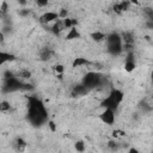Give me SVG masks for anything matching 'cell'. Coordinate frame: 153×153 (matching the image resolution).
I'll use <instances>...</instances> for the list:
<instances>
[{"instance_id":"obj_1","label":"cell","mask_w":153,"mask_h":153,"mask_svg":"<svg viewBox=\"0 0 153 153\" xmlns=\"http://www.w3.org/2000/svg\"><path fill=\"white\" fill-rule=\"evenodd\" d=\"M27 120L30 121L31 124H33L36 127L41 126L48 121V112H47L43 103L35 97H31L29 99Z\"/></svg>"},{"instance_id":"obj_2","label":"cell","mask_w":153,"mask_h":153,"mask_svg":"<svg viewBox=\"0 0 153 153\" xmlns=\"http://www.w3.org/2000/svg\"><path fill=\"white\" fill-rule=\"evenodd\" d=\"M103 81V76L99 73L96 72H88L85 74V76L82 78V84L90 90V88H94L97 86H99Z\"/></svg>"},{"instance_id":"obj_3","label":"cell","mask_w":153,"mask_h":153,"mask_svg":"<svg viewBox=\"0 0 153 153\" xmlns=\"http://www.w3.org/2000/svg\"><path fill=\"white\" fill-rule=\"evenodd\" d=\"M23 84L16 78V76H11L7 78L5 80V85L2 87V92H12V91H17L19 88H22Z\"/></svg>"},{"instance_id":"obj_4","label":"cell","mask_w":153,"mask_h":153,"mask_svg":"<svg viewBox=\"0 0 153 153\" xmlns=\"http://www.w3.org/2000/svg\"><path fill=\"white\" fill-rule=\"evenodd\" d=\"M99 117H100V120H102L105 124L111 126V124L115 123V110H112V109H105V110L100 114Z\"/></svg>"},{"instance_id":"obj_5","label":"cell","mask_w":153,"mask_h":153,"mask_svg":"<svg viewBox=\"0 0 153 153\" xmlns=\"http://www.w3.org/2000/svg\"><path fill=\"white\" fill-rule=\"evenodd\" d=\"M60 17H59V13H56V12H45V13H43L41 17H39V22L42 23V24H49V23H51V22H55V20H57Z\"/></svg>"},{"instance_id":"obj_6","label":"cell","mask_w":153,"mask_h":153,"mask_svg":"<svg viewBox=\"0 0 153 153\" xmlns=\"http://www.w3.org/2000/svg\"><path fill=\"white\" fill-rule=\"evenodd\" d=\"M103 108H105V109H112V110H116L117 108H118V103L114 99V98H111L110 96H108L103 102H102V104H100Z\"/></svg>"},{"instance_id":"obj_7","label":"cell","mask_w":153,"mask_h":153,"mask_svg":"<svg viewBox=\"0 0 153 153\" xmlns=\"http://www.w3.org/2000/svg\"><path fill=\"white\" fill-rule=\"evenodd\" d=\"M109 96L111 97V98H114L118 104L123 100V97H124V94H123V92L121 91V90H118V88H112L111 91H110V93H109Z\"/></svg>"},{"instance_id":"obj_8","label":"cell","mask_w":153,"mask_h":153,"mask_svg":"<svg viewBox=\"0 0 153 153\" xmlns=\"http://www.w3.org/2000/svg\"><path fill=\"white\" fill-rule=\"evenodd\" d=\"M87 92H88V88L84 84L76 85L73 88V96H82V94H86Z\"/></svg>"},{"instance_id":"obj_9","label":"cell","mask_w":153,"mask_h":153,"mask_svg":"<svg viewBox=\"0 0 153 153\" xmlns=\"http://www.w3.org/2000/svg\"><path fill=\"white\" fill-rule=\"evenodd\" d=\"M16 60V56L13 54H10V53H5V51H1L0 53V63L4 65L5 62H11V61H14Z\"/></svg>"},{"instance_id":"obj_10","label":"cell","mask_w":153,"mask_h":153,"mask_svg":"<svg viewBox=\"0 0 153 153\" xmlns=\"http://www.w3.org/2000/svg\"><path fill=\"white\" fill-rule=\"evenodd\" d=\"M63 29H66L65 27V24H63V19L62 20H56L55 22V24L53 25V27H51V31L55 33V35H57V33H60V31H62Z\"/></svg>"},{"instance_id":"obj_11","label":"cell","mask_w":153,"mask_h":153,"mask_svg":"<svg viewBox=\"0 0 153 153\" xmlns=\"http://www.w3.org/2000/svg\"><path fill=\"white\" fill-rule=\"evenodd\" d=\"M121 36H122L123 43H126V44H134V36H133L131 32H129V31H124Z\"/></svg>"},{"instance_id":"obj_12","label":"cell","mask_w":153,"mask_h":153,"mask_svg":"<svg viewBox=\"0 0 153 153\" xmlns=\"http://www.w3.org/2000/svg\"><path fill=\"white\" fill-rule=\"evenodd\" d=\"M80 37V33L78 32V30H76V27L75 26H72L71 29H69V31H68V33L66 35V38L67 39H75V38H79Z\"/></svg>"},{"instance_id":"obj_13","label":"cell","mask_w":153,"mask_h":153,"mask_svg":"<svg viewBox=\"0 0 153 153\" xmlns=\"http://www.w3.org/2000/svg\"><path fill=\"white\" fill-rule=\"evenodd\" d=\"M88 60L85 57H75L73 61V67H81V66H86L88 65Z\"/></svg>"},{"instance_id":"obj_14","label":"cell","mask_w":153,"mask_h":153,"mask_svg":"<svg viewBox=\"0 0 153 153\" xmlns=\"http://www.w3.org/2000/svg\"><path fill=\"white\" fill-rule=\"evenodd\" d=\"M51 54H53V51H51L49 48H43V49L41 50V60H43V61L49 60L50 56H51Z\"/></svg>"},{"instance_id":"obj_15","label":"cell","mask_w":153,"mask_h":153,"mask_svg":"<svg viewBox=\"0 0 153 153\" xmlns=\"http://www.w3.org/2000/svg\"><path fill=\"white\" fill-rule=\"evenodd\" d=\"M91 37H92V39L96 41V42H100V41H103V39H106V36H105L103 32H99V31L92 32V33H91Z\"/></svg>"},{"instance_id":"obj_16","label":"cell","mask_w":153,"mask_h":153,"mask_svg":"<svg viewBox=\"0 0 153 153\" xmlns=\"http://www.w3.org/2000/svg\"><path fill=\"white\" fill-rule=\"evenodd\" d=\"M124 69L130 73L135 69V61L134 60H126V63H124Z\"/></svg>"},{"instance_id":"obj_17","label":"cell","mask_w":153,"mask_h":153,"mask_svg":"<svg viewBox=\"0 0 153 153\" xmlns=\"http://www.w3.org/2000/svg\"><path fill=\"white\" fill-rule=\"evenodd\" d=\"M16 146H17V149L22 152V151L25 149V147H26V142H25L22 137H18V139L16 140Z\"/></svg>"},{"instance_id":"obj_18","label":"cell","mask_w":153,"mask_h":153,"mask_svg":"<svg viewBox=\"0 0 153 153\" xmlns=\"http://www.w3.org/2000/svg\"><path fill=\"white\" fill-rule=\"evenodd\" d=\"M63 24H65V27L66 29H71L72 26H74L76 24V22L74 19H71V18H65L63 19Z\"/></svg>"},{"instance_id":"obj_19","label":"cell","mask_w":153,"mask_h":153,"mask_svg":"<svg viewBox=\"0 0 153 153\" xmlns=\"http://www.w3.org/2000/svg\"><path fill=\"white\" fill-rule=\"evenodd\" d=\"M143 13L146 14L147 20L153 22V10H152L151 7H145V8H143Z\"/></svg>"},{"instance_id":"obj_20","label":"cell","mask_w":153,"mask_h":153,"mask_svg":"<svg viewBox=\"0 0 153 153\" xmlns=\"http://www.w3.org/2000/svg\"><path fill=\"white\" fill-rule=\"evenodd\" d=\"M10 108H11V105H10V103H8L7 100H2V102L0 103V110H1V112L8 111Z\"/></svg>"},{"instance_id":"obj_21","label":"cell","mask_w":153,"mask_h":153,"mask_svg":"<svg viewBox=\"0 0 153 153\" xmlns=\"http://www.w3.org/2000/svg\"><path fill=\"white\" fill-rule=\"evenodd\" d=\"M74 147H75V149L78 151V152H84L85 151V143H84V141H76L75 142V145H74Z\"/></svg>"},{"instance_id":"obj_22","label":"cell","mask_w":153,"mask_h":153,"mask_svg":"<svg viewBox=\"0 0 153 153\" xmlns=\"http://www.w3.org/2000/svg\"><path fill=\"white\" fill-rule=\"evenodd\" d=\"M118 5H120V7H121V10H122V11H127V10H128V7H129V5H130V1L124 0V1L120 2Z\"/></svg>"},{"instance_id":"obj_23","label":"cell","mask_w":153,"mask_h":153,"mask_svg":"<svg viewBox=\"0 0 153 153\" xmlns=\"http://www.w3.org/2000/svg\"><path fill=\"white\" fill-rule=\"evenodd\" d=\"M18 75L20 76V78H24V79H27V78H30L31 76V73L29 72V71H20L19 73H18Z\"/></svg>"},{"instance_id":"obj_24","label":"cell","mask_w":153,"mask_h":153,"mask_svg":"<svg viewBox=\"0 0 153 153\" xmlns=\"http://www.w3.org/2000/svg\"><path fill=\"white\" fill-rule=\"evenodd\" d=\"M1 16H5L6 13H7V10H8V7H7V2L6 1H2V4H1Z\"/></svg>"},{"instance_id":"obj_25","label":"cell","mask_w":153,"mask_h":153,"mask_svg":"<svg viewBox=\"0 0 153 153\" xmlns=\"http://www.w3.org/2000/svg\"><path fill=\"white\" fill-rule=\"evenodd\" d=\"M108 147H109L110 149L115 151V149H117V148H118V143H117V142H115V141H109V142H108Z\"/></svg>"},{"instance_id":"obj_26","label":"cell","mask_w":153,"mask_h":153,"mask_svg":"<svg viewBox=\"0 0 153 153\" xmlns=\"http://www.w3.org/2000/svg\"><path fill=\"white\" fill-rule=\"evenodd\" d=\"M67 14H68L67 10H66V8H62V10L60 11V13H59V17L62 18V19H65V18H67Z\"/></svg>"},{"instance_id":"obj_27","label":"cell","mask_w":153,"mask_h":153,"mask_svg":"<svg viewBox=\"0 0 153 153\" xmlns=\"http://www.w3.org/2000/svg\"><path fill=\"white\" fill-rule=\"evenodd\" d=\"M55 71H56L59 74H62L63 71H65V67H63L62 65H56V66H55Z\"/></svg>"},{"instance_id":"obj_28","label":"cell","mask_w":153,"mask_h":153,"mask_svg":"<svg viewBox=\"0 0 153 153\" xmlns=\"http://www.w3.org/2000/svg\"><path fill=\"white\" fill-rule=\"evenodd\" d=\"M48 1H49V0H36L37 5H38V6H41V7L47 6V5H48Z\"/></svg>"},{"instance_id":"obj_29","label":"cell","mask_w":153,"mask_h":153,"mask_svg":"<svg viewBox=\"0 0 153 153\" xmlns=\"http://www.w3.org/2000/svg\"><path fill=\"white\" fill-rule=\"evenodd\" d=\"M48 127L50 128L51 131H55L56 130V126H55V123L53 121H48Z\"/></svg>"},{"instance_id":"obj_30","label":"cell","mask_w":153,"mask_h":153,"mask_svg":"<svg viewBox=\"0 0 153 153\" xmlns=\"http://www.w3.org/2000/svg\"><path fill=\"white\" fill-rule=\"evenodd\" d=\"M114 11H115L116 13H121V12H122V10H121V7H120L118 4H116V5L114 6Z\"/></svg>"},{"instance_id":"obj_31","label":"cell","mask_w":153,"mask_h":153,"mask_svg":"<svg viewBox=\"0 0 153 153\" xmlns=\"http://www.w3.org/2000/svg\"><path fill=\"white\" fill-rule=\"evenodd\" d=\"M19 13H20V16H27V14L30 13V11H29V10H23V11H20Z\"/></svg>"},{"instance_id":"obj_32","label":"cell","mask_w":153,"mask_h":153,"mask_svg":"<svg viewBox=\"0 0 153 153\" xmlns=\"http://www.w3.org/2000/svg\"><path fill=\"white\" fill-rule=\"evenodd\" d=\"M129 152H130V153H139V151H137L136 148H130Z\"/></svg>"},{"instance_id":"obj_33","label":"cell","mask_w":153,"mask_h":153,"mask_svg":"<svg viewBox=\"0 0 153 153\" xmlns=\"http://www.w3.org/2000/svg\"><path fill=\"white\" fill-rule=\"evenodd\" d=\"M130 1V4H135V5H139L140 2H139V0H129Z\"/></svg>"},{"instance_id":"obj_34","label":"cell","mask_w":153,"mask_h":153,"mask_svg":"<svg viewBox=\"0 0 153 153\" xmlns=\"http://www.w3.org/2000/svg\"><path fill=\"white\" fill-rule=\"evenodd\" d=\"M18 1H19L22 5H25V4H26V0H18Z\"/></svg>"}]
</instances>
